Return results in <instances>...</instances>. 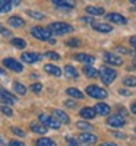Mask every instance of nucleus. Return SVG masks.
<instances>
[{
	"instance_id": "1",
	"label": "nucleus",
	"mask_w": 136,
	"mask_h": 146,
	"mask_svg": "<svg viewBox=\"0 0 136 146\" xmlns=\"http://www.w3.org/2000/svg\"><path fill=\"white\" fill-rule=\"evenodd\" d=\"M48 28H50L51 34H56V35H65L73 31V27L66 22H54L51 25H48Z\"/></svg>"
},
{
	"instance_id": "2",
	"label": "nucleus",
	"mask_w": 136,
	"mask_h": 146,
	"mask_svg": "<svg viewBox=\"0 0 136 146\" xmlns=\"http://www.w3.org/2000/svg\"><path fill=\"white\" fill-rule=\"evenodd\" d=\"M31 34L34 35V38L40 40V41H50L51 40V31H50V28L34 27L31 29Z\"/></svg>"
},
{
	"instance_id": "3",
	"label": "nucleus",
	"mask_w": 136,
	"mask_h": 146,
	"mask_svg": "<svg viewBox=\"0 0 136 146\" xmlns=\"http://www.w3.org/2000/svg\"><path fill=\"white\" fill-rule=\"evenodd\" d=\"M86 94H88V96H91V98H95V100H105L107 98V91L97 86V85H89L88 88H86Z\"/></svg>"
},
{
	"instance_id": "4",
	"label": "nucleus",
	"mask_w": 136,
	"mask_h": 146,
	"mask_svg": "<svg viewBox=\"0 0 136 146\" xmlns=\"http://www.w3.org/2000/svg\"><path fill=\"white\" fill-rule=\"evenodd\" d=\"M98 73H100L98 76L101 78V80H103L105 85L111 83V82H113V80L117 78V72L113 70V69H110V67H101Z\"/></svg>"
},
{
	"instance_id": "5",
	"label": "nucleus",
	"mask_w": 136,
	"mask_h": 146,
	"mask_svg": "<svg viewBox=\"0 0 136 146\" xmlns=\"http://www.w3.org/2000/svg\"><path fill=\"white\" fill-rule=\"evenodd\" d=\"M38 120H40V123H43L47 129H59L60 127V121L59 120H56L54 117H50V115H45V114H41L40 117H38Z\"/></svg>"
},
{
	"instance_id": "6",
	"label": "nucleus",
	"mask_w": 136,
	"mask_h": 146,
	"mask_svg": "<svg viewBox=\"0 0 136 146\" xmlns=\"http://www.w3.org/2000/svg\"><path fill=\"white\" fill-rule=\"evenodd\" d=\"M125 123H126V117L121 114H114V115L108 117L107 120V124L111 127H121V126H125Z\"/></svg>"
},
{
	"instance_id": "7",
	"label": "nucleus",
	"mask_w": 136,
	"mask_h": 146,
	"mask_svg": "<svg viewBox=\"0 0 136 146\" xmlns=\"http://www.w3.org/2000/svg\"><path fill=\"white\" fill-rule=\"evenodd\" d=\"M41 58H43V56L38 54V53H22V56H21L22 62L29 63V64H34V63L41 62Z\"/></svg>"
},
{
	"instance_id": "8",
	"label": "nucleus",
	"mask_w": 136,
	"mask_h": 146,
	"mask_svg": "<svg viewBox=\"0 0 136 146\" xmlns=\"http://www.w3.org/2000/svg\"><path fill=\"white\" fill-rule=\"evenodd\" d=\"M105 18H107V21L108 22H111V23H117V25H126L127 23V19L123 16V15H120V13H107L105 15Z\"/></svg>"
},
{
	"instance_id": "9",
	"label": "nucleus",
	"mask_w": 136,
	"mask_h": 146,
	"mask_svg": "<svg viewBox=\"0 0 136 146\" xmlns=\"http://www.w3.org/2000/svg\"><path fill=\"white\" fill-rule=\"evenodd\" d=\"M3 64H5V67H7V69H10V70H13V72H18V73L23 70L22 64H21L19 62H16L15 58H10V57H7V58L3 60Z\"/></svg>"
},
{
	"instance_id": "10",
	"label": "nucleus",
	"mask_w": 136,
	"mask_h": 146,
	"mask_svg": "<svg viewBox=\"0 0 136 146\" xmlns=\"http://www.w3.org/2000/svg\"><path fill=\"white\" fill-rule=\"evenodd\" d=\"M0 101L5 102L6 105H12V104L16 102V96H13L10 92H7L6 89L0 88Z\"/></svg>"
},
{
	"instance_id": "11",
	"label": "nucleus",
	"mask_w": 136,
	"mask_h": 146,
	"mask_svg": "<svg viewBox=\"0 0 136 146\" xmlns=\"http://www.w3.org/2000/svg\"><path fill=\"white\" fill-rule=\"evenodd\" d=\"M104 62L108 63V64H111V66H121L123 60L119 56H116L114 53H105L104 54Z\"/></svg>"
},
{
	"instance_id": "12",
	"label": "nucleus",
	"mask_w": 136,
	"mask_h": 146,
	"mask_svg": "<svg viewBox=\"0 0 136 146\" xmlns=\"http://www.w3.org/2000/svg\"><path fill=\"white\" fill-rule=\"evenodd\" d=\"M51 3L60 9H72L75 7V2L73 0H51Z\"/></svg>"
},
{
	"instance_id": "13",
	"label": "nucleus",
	"mask_w": 136,
	"mask_h": 146,
	"mask_svg": "<svg viewBox=\"0 0 136 146\" xmlns=\"http://www.w3.org/2000/svg\"><path fill=\"white\" fill-rule=\"evenodd\" d=\"M79 114H81V117H83L86 120H92L97 115V111H95V108H92V107H83L79 111Z\"/></svg>"
},
{
	"instance_id": "14",
	"label": "nucleus",
	"mask_w": 136,
	"mask_h": 146,
	"mask_svg": "<svg viewBox=\"0 0 136 146\" xmlns=\"http://www.w3.org/2000/svg\"><path fill=\"white\" fill-rule=\"evenodd\" d=\"M78 139H79L81 142H83V143H89V145L97 143V136H95V135H91L89 131H83V133H81Z\"/></svg>"
},
{
	"instance_id": "15",
	"label": "nucleus",
	"mask_w": 136,
	"mask_h": 146,
	"mask_svg": "<svg viewBox=\"0 0 136 146\" xmlns=\"http://www.w3.org/2000/svg\"><path fill=\"white\" fill-rule=\"evenodd\" d=\"M53 117L56 118V120H59L60 123H65V124H67L69 123V115L65 113V111H61V110H54L53 111Z\"/></svg>"
},
{
	"instance_id": "16",
	"label": "nucleus",
	"mask_w": 136,
	"mask_h": 146,
	"mask_svg": "<svg viewBox=\"0 0 136 146\" xmlns=\"http://www.w3.org/2000/svg\"><path fill=\"white\" fill-rule=\"evenodd\" d=\"M85 12H86L89 16H101V15L105 13L103 7H95V6H86V7H85Z\"/></svg>"
},
{
	"instance_id": "17",
	"label": "nucleus",
	"mask_w": 136,
	"mask_h": 146,
	"mask_svg": "<svg viewBox=\"0 0 136 146\" xmlns=\"http://www.w3.org/2000/svg\"><path fill=\"white\" fill-rule=\"evenodd\" d=\"M94 108H95L97 114H100V115H108L110 111H111V108H110L107 104H104V102H98Z\"/></svg>"
},
{
	"instance_id": "18",
	"label": "nucleus",
	"mask_w": 136,
	"mask_h": 146,
	"mask_svg": "<svg viewBox=\"0 0 136 146\" xmlns=\"http://www.w3.org/2000/svg\"><path fill=\"white\" fill-rule=\"evenodd\" d=\"M7 23L12 28H22L23 25H25V21H23L22 18H19V16H10Z\"/></svg>"
},
{
	"instance_id": "19",
	"label": "nucleus",
	"mask_w": 136,
	"mask_h": 146,
	"mask_svg": "<svg viewBox=\"0 0 136 146\" xmlns=\"http://www.w3.org/2000/svg\"><path fill=\"white\" fill-rule=\"evenodd\" d=\"M92 28L98 32H111L113 31V27L111 25H108V23H100V22H95Z\"/></svg>"
},
{
	"instance_id": "20",
	"label": "nucleus",
	"mask_w": 136,
	"mask_h": 146,
	"mask_svg": "<svg viewBox=\"0 0 136 146\" xmlns=\"http://www.w3.org/2000/svg\"><path fill=\"white\" fill-rule=\"evenodd\" d=\"M75 58L78 60V62H82V63H86V64H92L94 62H95V58L92 57V56H89V54H83V53H79V54H76L75 56Z\"/></svg>"
},
{
	"instance_id": "21",
	"label": "nucleus",
	"mask_w": 136,
	"mask_h": 146,
	"mask_svg": "<svg viewBox=\"0 0 136 146\" xmlns=\"http://www.w3.org/2000/svg\"><path fill=\"white\" fill-rule=\"evenodd\" d=\"M66 94L70 96V98H73V100H83V98H85L83 94H82L79 89H76V88H69V89L66 91Z\"/></svg>"
},
{
	"instance_id": "22",
	"label": "nucleus",
	"mask_w": 136,
	"mask_h": 146,
	"mask_svg": "<svg viewBox=\"0 0 136 146\" xmlns=\"http://www.w3.org/2000/svg\"><path fill=\"white\" fill-rule=\"evenodd\" d=\"M31 130L34 133H38V135H45L47 133V127L43 123H31Z\"/></svg>"
},
{
	"instance_id": "23",
	"label": "nucleus",
	"mask_w": 136,
	"mask_h": 146,
	"mask_svg": "<svg viewBox=\"0 0 136 146\" xmlns=\"http://www.w3.org/2000/svg\"><path fill=\"white\" fill-rule=\"evenodd\" d=\"M44 70L47 72V73H50V75H53V76H61V70L57 67V66H54V64H45L44 66Z\"/></svg>"
},
{
	"instance_id": "24",
	"label": "nucleus",
	"mask_w": 136,
	"mask_h": 146,
	"mask_svg": "<svg viewBox=\"0 0 136 146\" xmlns=\"http://www.w3.org/2000/svg\"><path fill=\"white\" fill-rule=\"evenodd\" d=\"M35 143H37V146H56L54 140L48 139V137H41V139L37 140Z\"/></svg>"
},
{
	"instance_id": "25",
	"label": "nucleus",
	"mask_w": 136,
	"mask_h": 146,
	"mask_svg": "<svg viewBox=\"0 0 136 146\" xmlns=\"http://www.w3.org/2000/svg\"><path fill=\"white\" fill-rule=\"evenodd\" d=\"M65 73H66L69 78H73V79H76V78H78V72H76V69L73 67V66H70V64L65 66Z\"/></svg>"
},
{
	"instance_id": "26",
	"label": "nucleus",
	"mask_w": 136,
	"mask_h": 146,
	"mask_svg": "<svg viewBox=\"0 0 136 146\" xmlns=\"http://www.w3.org/2000/svg\"><path fill=\"white\" fill-rule=\"evenodd\" d=\"M83 73L88 78H97L98 76V70H95L94 67H91V66H85L83 67Z\"/></svg>"
},
{
	"instance_id": "27",
	"label": "nucleus",
	"mask_w": 136,
	"mask_h": 146,
	"mask_svg": "<svg viewBox=\"0 0 136 146\" xmlns=\"http://www.w3.org/2000/svg\"><path fill=\"white\" fill-rule=\"evenodd\" d=\"M123 85H125V86H127V88H135V86H136V78H135V76H127V78H125V79H123Z\"/></svg>"
},
{
	"instance_id": "28",
	"label": "nucleus",
	"mask_w": 136,
	"mask_h": 146,
	"mask_svg": "<svg viewBox=\"0 0 136 146\" xmlns=\"http://www.w3.org/2000/svg\"><path fill=\"white\" fill-rule=\"evenodd\" d=\"M13 89H15V92L19 94V95H25V94H27V88L23 86L22 83H19V82H15V83H13Z\"/></svg>"
},
{
	"instance_id": "29",
	"label": "nucleus",
	"mask_w": 136,
	"mask_h": 146,
	"mask_svg": "<svg viewBox=\"0 0 136 146\" xmlns=\"http://www.w3.org/2000/svg\"><path fill=\"white\" fill-rule=\"evenodd\" d=\"M12 3L9 0H0V12H10Z\"/></svg>"
},
{
	"instance_id": "30",
	"label": "nucleus",
	"mask_w": 136,
	"mask_h": 146,
	"mask_svg": "<svg viewBox=\"0 0 136 146\" xmlns=\"http://www.w3.org/2000/svg\"><path fill=\"white\" fill-rule=\"evenodd\" d=\"M12 44H13L15 47H18V48H25L27 47V42L22 38H12Z\"/></svg>"
},
{
	"instance_id": "31",
	"label": "nucleus",
	"mask_w": 136,
	"mask_h": 146,
	"mask_svg": "<svg viewBox=\"0 0 136 146\" xmlns=\"http://www.w3.org/2000/svg\"><path fill=\"white\" fill-rule=\"evenodd\" d=\"M27 15H29L31 18H34V19H44V15L41 13V12H35V10H27Z\"/></svg>"
},
{
	"instance_id": "32",
	"label": "nucleus",
	"mask_w": 136,
	"mask_h": 146,
	"mask_svg": "<svg viewBox=\"0 0 136 146\" xmlns=\"http://www.w3.org/2000/svg\"><path fill=\"white\" fill-rule=\"evenodd\" d=\"M0 111H2L5 115H7V117H10L12 114H13V111H12V108H10L9 105H6V104L0 105Z\"/></svg>"
},
{
	"instance_id": "33",
	"label": "nucleus",
	"mask_w": 136,
	"mask_h": 146,
	"mask_svg": "<svg viewBox=\"0 0 136 146\" xmlns=\"http://www.w3.org/2000/svg\"><path fill=\"white\" fill-rule=\"evenodd\" d=\"M78 126V129H81V130H92V126L89 124V123H86V121H79V123L76 124Z\"/></svg>"
},
{
	"instance_id": "34",
	"label": "nucleus",
	"mask_w": 136,
	"mask_h": 146,
	"mask_svg": "<svg viewBox=\"0 0 136 146\" xmlns=\"http://www.w3.org/2000/svg\"><path fill=\"white\" fill-rule=\"evenodd\" d=\"M66 44H67L69 47H79V45H81V41H79L78 38H70V40L66 41Z\"/></svg>"
},
{
	"instance_id": "35",
	"label": "nucleus",
	"mask_w": 136,
	"mask_h": 146,
	"mask_svg": "<svg viewBox=\"0 0 136 146\" xmlns=\"http://www.w3.org/2000/svg\"><path fill=\"white\" fill-rule=\"evenodd\" d=\"M10 130H12V133H15L16 136H21V137H25V131H23L22 129H18V127H12Z\"/></svg>"
},
{
	"instance_id": "36",
	"label": "nucleus",
	"mask_w": 136,
	"mask_h": 146,
	"mask_svg": "<svg viewBox=\"0 0 136 146\" xmlns=\"http://www.w3.org/2000/svg\"><path fill=\"white\" fill-rule=\"evenodd\" d=\"M31 89H32L35 94H38V92H41V89H43V85H41V83H34V85H31Z\"/></svg>"
},
{
	"instance_id": "37",
	"label": "nucleus",
	"mask_w": 136,
	"mask_h": 146,
	"mask_svg": "<svg viewBox=\"0 0 136 146\" xmlns=\"http://www.w3.org/2000/svg\"><path fill=\"white\" fill-rule=\"evenodd\" d=\"M45 56H47L48 58H51V60H60V56H59L57 53H53V51H48Z\"/></svg>"
},
{
	"instance_id": "38",
	"label": "nucleus",
	"mask_w": 136,
	"mask_h": 146,
	"mask_svg": "<svg viewBox=\"0 0 136 146\" xmlns=\"http://www.w3.org/2000/svg\"><path fill=\"white\" fill-rule=\"evenodd\" d=\"M0 34H3L5 36H12V34H10V31H7V29H5L3 28V25L0 23Z\"/></svg>"
},
{
	"instance_id": "39",
	"label": "nucleus",
	"mask_w": 136,
	"mask_h": 146,
	"mask_svg": "<svg viewBox=\"0 0 136 146\" xmlns=\"http://www.w3.org/2000/svg\"><path fill=\"white\" fill-rule=\"evenodd\" d=\"M9 146H25V143L18 142V140H10L9 142Z\"/></svg>"
},
{
	"instance_id": "40",
	"label": "nucleus",
	"mask_w": 136,
	"mask_h": 146,
	"mask_svg": "<svg viewBox=\"0 0 136 146\" xmlns=\"http://www.w3.org/2000/svg\"><path fill=\"white\" fill-rule=\"evenodd\" d=\"M65 105H66V107H69V108H76V104L73 102V101H70V100L65 101Z\"/></svg>"
},
{
	"instance_id": "41",
	"label": "nucleus",
	"mask_w": 136,
	"mask_h": 146,
	"mask_svg": "<svg viewBox=\"0 0 136 146\" xmlns=\"http://www.w3.org/2000/svg\"><path fill=\"white\" fill-rule=\"evenodd\" d=\"M111 133H113V135H114L116 137H120V139H125V137H126L125 133H119V131H111Z\"/></svg>"
},
{
	"instance_id": "42",
	"label": "nucleus",
	"mask_w": 136,
	"mask_h": 146,
	"mask_svg": "<svg viewBox=\"0 0 136 146\" xmlns=\"http://www.w3.org/2000/svg\"><path fill=\"white\" fill-rule=\"evenodd\" d=\"M129 42H130V45L136 47V35H135V36H130V38H129Z\"/></svg>"
},
{
	"instance_id": "43",
	"label": "nucleus",
	"mask_w": 136,
	"mask_h": 146,
	"mask_svg": "<svg viewBox=\"0 0 136 146\" xmlns=\"http://www.w3.org/2000/svg\"><path fill=\"white\" fill-rule=\"evenodd\" d=\"M130 113L136 115V101H135V102H133V104L130 105Z\"/></svg>"
},
{
	"instance_id": "44",
	"label": "nucleus",
	"mask_w": 136,
	"mask_h": 146,
	"mask_svg": "<svg viewBox=\"0 0 136 146\" xmlns=\"http://www.w3.org/2000/svg\"><path fill=\"white\" fill-rule=\"evenodd\" d=\"M82 21H83V22H86V23H92V25H94V23H95L92 18H82Z\"/></svg>"
},
{
	"instance_id": "45",
	"label": "nucleus",
	"mask_w": 136,
	"mask_h": 146,
	"mask_svg": "<svg viewBox=\"0 0 136 146\" xmlns=\"http://www.w3.org/2000/svg\"><path fill=\"white\" fill-rule=\"evenodd\" d=\"M116 50H117V53H125V54H126V53H129V51L126 50V48H123V47H117Z\"/></svg>"
},
{
	"instance_id": "46",
	"label": "nucleus",
	"mask_w": 136,
	"mask_h": 146,
	"mask_svg": "<svg viewBox=\"0 0 136 146\" xmlns=\"http://www.w3.org/2000/svg\"><path fill=\"white\" fill-rule=\"evenodd\" d=\"M9 2L12 3V6H19L21 5V0H9Z\"/></svg>"
},
{
	"instance_id": "47",
	"label": "nucleus",
	"mask_w": 136,
	"mask_h": 146,
	"mask_svg": "<svg viewBox=\"0 0 136 146\" xmlns=\"http://www.w3.org/2000/svg\"><path fill=\"white\" fill-rule=\"evenodd\" d=\"M100 146H119L117 143H111V142H105V143H101Z\"/></svg>"
},
{
	"instance_id": "48",
	"label": "nucleus",
	"mask_w": 136,
	"mask_h": 146,
	"mask_svg": "<svg viewBox=\"0 0 136 146\" xmlns=\"http://www.w3.org/2000/svg\"><path fill=\"white\" fill-rule=\"evenodd\" d=\"M119 92H120L121 95H129V94H130V92H129V91H126V89H120Z\"/></svg>"
},
{
	"instance_id": "49",
	"label": "nucleus",
	"mask_w": 136,
	"mask_h": 146,
	"mask_svg": "<svg viewBox=\"0 0 136 146\" xmlns=\"http://www.w3.org/2000/svg\"><path fill=\"white\" fill-rule=\"evenodd\" d=\"M130 3H132L133 6H136V0H130Z\"/></svg>"
},
{
	"instance_id": "50",
	"label": "nucleus",
	"mask_w": 136,
	"mask_h": 146,
	"mask_svg": "<svg viewBox=\"0 0 136 146\" xmlns=\"http://www.w3.org/2000/svg\"><path fill=\"white\" fill-rule=\"evenodd\" d=\"M133 66H135V67H136V57H135V58H133Z\"/></svg>"
},
{
	"instance_id": "51",
	"label": "nucleus",
	"mask_w": 136,
	"mask_h": 146,
	"mask_svg": "<svg viewBox=\"0 0 136 146\" xmlns=\"http://www.w3.org/2000/svg\"><path fill=\"white\" fill-rule=\"evenodd\" d=\"M3 73H5V72H3L2 69H0V76H2V75H3Z\"/></svg>"
},
{
	"instance_id": "52",
	"label": "nucleus",
	"mask_w": 136,
	"mask_h": 146,
	"mask_svg": "<svg viewBox=\"0 0 136 146\" xmlns=\"http://www.w3.org/2000/svg\"><path fill=\"white\" fill-rule=\"evenodd\" d=\"M67 146H78V145H67Z\"/></svg>"
},
{
	"instance_id": "53",
	"label": "nucleus",
	"mask_w": 136,
	"mask_h": 146,
	"mask_svg": "<svg viewBox=\"0 0 136 146\" xmlns=\"http://www.w3.org/2000/svg\"><path fill=\"white\" fill-rule=\"evenodd\" d=\"M135 133H136V129H135Z\"/></svg>"
}]
</instances>
